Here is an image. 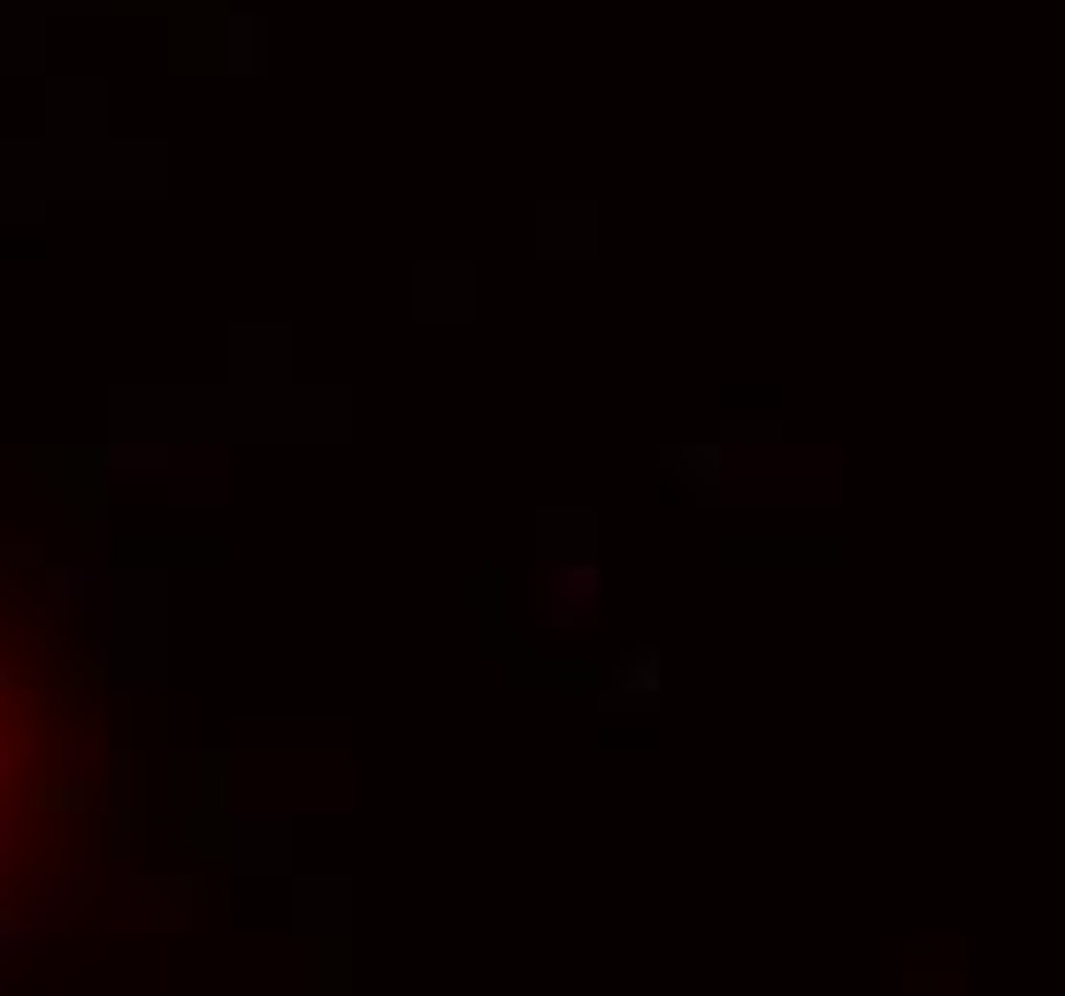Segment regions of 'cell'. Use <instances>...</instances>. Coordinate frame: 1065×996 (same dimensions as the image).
<instances>
[{
	"label": "cell",
	"instance_id": "obj_1",
	"mask_svg": "<svg viewBox=\"0 0 1065 996\" xmlns=\"http://www.w3.org/2000/svg\"><path fill=\"white\" fill-rule=\"evenodd\" d=\"M15 790H23V721L0 697V843L15 835Z\"/></svg>",
	"mask_w": 1065,
	"mask_h": 996
}]
</instances>
